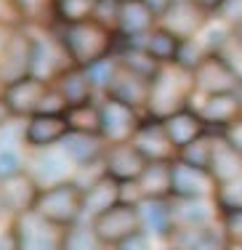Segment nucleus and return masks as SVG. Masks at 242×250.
<instances>
[{"label": "nucleus", "mask_w": 242, "mask_h": 250, "mask_svg": "<svg viewBox=\"0 0 242 250\" xmlns=\"http://www.w3.org/2000/svg\"><path fill=\"white\" fill-rule=\"evenodd\" d=\"M54 32L61 40L69 62L82 69L112 56L117 51V43H120L115 29H109L107 24H101L96 19L78 21V24H56Z\"/></svg>", "instance_id": "1"}, {"label": "nucleus", "mask_w": 242, "mask_h": 250, "mask_svg": "<svg viewBox=\"0 0 242 250\" xmlns=\"http://www.w3.org/2000/svg\"><path fill=\"white\" fill-rule=\"evenodd\" d=\"M197 96L194 75L179 64H162L149 80V101H146V117L165 120L181 109H189Z\"/></svg>", "instance_id": "2"}, {"label": "nucleus", "mask_w": 242, "mask_h": 250, "mask_svg": "<svg viewBox=\"0 0 242 250\" xmlns=\"http://www.w3.org/2000/svg\"><path fill=\"white\" fill-rule=\"evenodd\" d=\"M32 213L56 229L75 226L82 221V184L78 178H67V181L43 187Z\"/></svg>", "instance_id": "3"}, {"label": "nucleus", "mask_w": 242, "mask_h": 250, "mask_svg": "<svg viewBox=\"0 0 242 250\" xmlns=\"http://www.w3.org/2000/svg\"><path fill=\"white\" fill-rule=\"evenodd\" d=\"M32 53H35V35L29 32V27L8 29L3 51H0V91H5L14 83L32 75Z\"/></svg>", "instance_id": "4"}, {"label": "nucleus", "mask_w": 242, "mask_h": 250, "mask_svg": "<svg viewBox=\"0 0 242 250\" xmlns=\"http://www.w3.org/2000/svg\"><path fill=\"white\" fill-rule=\"evenodd\" d=\"M99 117H101V136L107 144H122V141H133L136 130L141 125V112L133 106L122 104V101L112 99V96H101L99 99Z\"/></svg>", "instance_id": "5"}, {"label": "nucleus", "mask_w": 242, "mask_h": 250, "mask_svg": "<svg viewBox=\"0 0 242 250\" xmlns=\"http://www.w3.org/2000/svg\"><path fill=\"white\" fill-rule=\"evenodd\" d=\"M213 16L205 8H200L194 0H176L160 14L157 27L168 29L170 35H176L179 40H194L202 35V29L210 24Z\"/></svg>", "instance_id": "6"}, {"label": "nucleus", "mask_w": 242, "mask_h": 250, "mask_svg": "<svg viewBox=\"0 0 242 250\" xmlns=\"http://www.w3.org/2000/svg\"><path fill=\"white\" fill-rule=\"evenodd\" d=\"M91 226H93V231H96L99 242H101L104 248H115V245H120L125 237H131L133 231L141 229L139 208L131 205V202H117V205L109 208L107 213L93 218Z\"/></svg>", "instance_id": "7"}, {"label": "nucleus", "mask_w": 242, "mask_h": 250, "mask_svg": "<svg viewBox=\"0 0 242 250\" xmlns=\"http://www.w3.org/2000/svg\"><path fill=\"white\" fill-rule=\"evenodd\" d=\"M216 189L218 187L208 170L194 168L179 157L170 163V194H173V200H213Z\"/></svg>", "instance_id": "8"}, {"label": "nucleus", "mask_w": 242, "mask_h": 250, "mask_svg": "<svg viewBox=\"0 0 242 250\" xmlns=\"http://www.w3.org/2000/svg\"><path fill=\"white\" fill-rule=\"evenodd\" d=\"M40 184L35 181V176L24 170V173L5 178L0 181V213L11 216V221L27 216V213L35 210V202L40 197Z\"/></svg>", "instance_id": "9"}, {"label": "nucleus", "mask_w": 242, "mask_h": 250, "mask_svg": "<svg viewBox=\"0 0 242 250\" xmlns=\"http://www.w3.org/2000/svg\"><path fill=\"white\" fill-rule=\"evenodd\" d=\"M67 67H72L61 40L56 38L54 29L43 35H35V53H32V77L45 83H54Z\"/></svg>", "instance_id": "10"}, {"label": "nucleus", "mask_w": 242, "mask_h": 250, "mask_svg": "<svg viewBox=\"0 0 242 250\" xmlns=\"http://www.w3.org/2000/svg\"><path fill=\"white\" fill-rule=\"evenodd\" d=\"M146 157L136 149L133 141H122V144H107L101 160V170L117 184H133L139 181L141 173L146 170Z\"/></svg>", "instance_id": "11"}, {"label": "nucleus", "mask_w": 242, "mask_h": 250, "mask_svg": "<svg viewBox=\"0 0 242 250\" xmlns=\"http://www.w3.org/2000/svg\"><path fill=\"white\" fill-rule=\"evenodd\" d=\"M136 149L146 157V163H173L179 157V149L173 146L168 130H165L162 120H155V117H144L133 136Z\"/></svg>", "instance_id": "12"}, {"label": "nucleus", "mask_w": 242, "mask_h": 250, "mask_svg": "<svg viewBox=\"0 0 242 250\" xmlns=\"http://www.w3.org/2000/svg\"><path fill=\"white\" fill-rule=\"evenodd\" d=\"M194 85L200 96H216V93H234L240 88V77L229 69L218 53H208L194 69Z\"/></svg>", "instance_id": "13"}, {"label": "nucleus", "mask_w": 242, "mask_h": 250, "mask_svg": "<svg viewBox=\"0 0 242 250\" xmlns=\"http://www.w3.org/2000/svg\"><path fill=\"white\" fill-rule=\"evenodd\" d=\"M16 231V245L19 250H61V231L56 226L45 224L43 218H38L35 213L11 221Z\"/></svg>", "instance_id": "14"}, {"label": "nucleus", "mask_w": 242, "mask_h": 250, "mask_svg": "<svg viewBox=\"0 0 242 250\" xmlns=\"http://www.w3.org/2000/svg\"><path fill=\"white\" fill-rule=\"evenodd\" d=\"M69 133L67 115H32L24 123V146L29 149H51L59 146Z\"/></svg>", "instance_id": "15"}, {"label": "nucleus", "mask_w": 242, "mask_h": 250, "mask_svg": "<svg viewBox=\"0 0 242 250\" xmlns=\"http://www.w3.org/2000/svg\"><path fill=\"white\" fill-rule=\"evenodd\" d=\"M173 231L189 229V231H202L210 229L221 221L216 200H173Z\"/></svg>", "instance_id": "16"}, {"label": "nucleus", "mask_w": 242, "mask_h": 250, "mask_svg": "<svg viewBox=\"0 0 242 250\" xmlns=\"http://www.w3.org/2000/svg\"><path fill=\"white\" fill-rule=\"evenodd\" d=\"M160 16L146 0H131V3H120V14H117V38L120 40H139L149 35L157 27Z\"/></svg>", "instance_id": "17"}, {"label": "nucleus", "mask_w": 242, "mask_h": 250, "mask_svg": "<svg viewBox=\"0 0 242 250\" xmlns=\"http://www.w3.org/2000/svg\"><path fill=\"white\" fill-rule=\"evenodd\" d=\"M51 83L45 80H38V77H24V80L14 83L11 88H5V91H0L8 101L11 112H14V117L19 120V117H24L29 120L32 115H38L40 112V104H43V96L48 93Z\"/></svg>", "instance_id": "18"}, {"label": "nucleus", "mask_w": 242, "mask_h": 250, "mask_svg": "<svg viewBox=\"0 0 242 250\" xmlns=\"http://www.w3.org/2000/svg\"><path fill=\"white\" fill-rule=\"evenodd\" d=\"M117 202H120V184L107 173L96 176L93 181H88V187H82V221L91 224Z\"/></svg>", "instance_id": "19"}, {"label": "nucleus", "mask_w": 242, "mask_h": 250, "mask_svg": "<svg viewBox=\"0 0 242 250\" xmlns=\"http://www.w3.org/2000/svg\"><path fill=\"white\" fill-rule=\"evenodd\" d=\"M136 208H139L141 229H144L152 240L168 242L170 234H173V202L160 200V197H144Z\"/></svg>", "instance_id": "20"}, {"label": "nucleus", "mask_w": 242, "mask_h": 250, "mask_svg": "<svg viewBox=\"0 0 242 250\" xmlns=\"http://www.w3.org/2000/svg\"><path fill=\"white\" fill-rule=\"evenodd\" d=\"M104 96H112L122 104L133 106V109L144 112L146 109V101H149V77L139 75V72H131L120 64L117 67V75L112 80V85L107 88Z\"/></svg>", "instance_id": "21"}, {"label": "nucleus", "mask_w": 242, "mask_h": 250, "mask_svg": "<svg viewBox=\"0 0 242 250\" xmlns=\"http://www.w3.org/2000/svg\"><path fill=\"white\" fill-rule=\"evenodd\" d=\"M59 146L67 152V157L72 160L75 168H80V170L91 168V165H101L104 152H107V141L99 133H78V130H69L67 139Z\"/></svg>", "instance_id": "22"}, {"label": "nucleus", "mask_w": 242, "mask_h": 250, "mask_svg": "<svg viewBox=\"0 0 242 250\" xmlns=\"http://www.w3.org/2000/svg\"><path fill=\"white\" fill-rule=\"evenodd\" d=\"M208 173L213 176L216 187H226V184L242 178V152L234 149L218 130L213 136V152H210Z\"/></svg>", "instance_id": "23"}, {"label": "nucleus", "mask_w": 242, "mask_h": 250, "mask_svg": "<svg viewBox=\"0 0 242 250\" xmlns=\"http://www.w3.org/2000/svg\"><path fill=\"white\" fill-rule=\"evenodd\" d=\"M200 99V104H192L194 109L202 115V120L208 123V128L223 130L226 125L240 120V99L237 91L234 93H216V96H194Z\"/></svg>", "instance_id": "24"}, {"label": "nucleus", "mask_w": 242, "mask_h": 250, "mask_svg": "<svg viewBox=\"0 0 242 250\" xmlns=\"http://www.w3.org/2000/svg\"><path fill=\"white\" fill-rule=\"evenodd\" d=\"M35 168L29 173L35 176V181L40 187H51V184H59V181H67L69 170L75 168V163L67 157V152L61 146H51V149H38V157L32 160Z\"/></svg>", "instance_id": "25"}, {"label": "nucleus", "mask_w": 242, "mask_h": 250, "mask_svg": "<svg viewBox=\"0 0 242 250\" xmlns=\"http://www.w3.org/2000/svg\"><path fill=\"white\" fill-rule=\"evenodd\" d=\"M162 123H165V130H168L170 141H173V146L179 152L210 130L208 123L202 120V115H200L194 106H189V109H181V112H176V115L165 117Z\"/></svg>", "instance_id": "26"}, {"label": "nucleus", "mask_w": 242, "mask_h": 250, "mask_svg": "<svg viewBox=\"0 0 242 250\" xmlns=\"http://www.w3.org/2000/svg\"><path fill=\"white\" fill-rule=\"evenodd\" d=\"M51 85H56L61 91V96L67 99L69 109L72 106H82V104H93L96 101V88L91 85V77L82 67H67L61 75L56 77Z\"/></svg>", "instance_id": "27"}, {"label": "nucleus", "mask_w": 242, "mask_h": 250, "mask_svg": "<svg viewBox=\"0 0 242 250\" xmlns=\"http://www.w3.org/2000/svg\"><path fill=\"white\" fill-rule=\"evenodd\" d=\"M122 43H133V45H141L157 64H176L179 59V48H181V40L176 35H170L168 29L162 27H155L149 35L139 40H122Z\"/></svg>", "instance_id": "28"}, {"label": "nucleus", "mask_w": 242, "mask_h": 250, "mask_svg": "<svg viewBox=\"0 0 242 250\" xmlns=\"http://www.w3.org/2000/svg\"><path fill=\"white\" fill-rule=\"evenodd\" d=\"M24 27H56V0H14Z\"/></svg>", "instance_id": "29"}, {"label": "nucleus", "mask_w": 242, "mask_h": 250, "mask_svg": "<svg viewBox=\"0 0 242 250\" xmlns=\"http://www.w3.org/2000/svg\"><path fill=\"white\" fill-rule=\"evenodd\" d=\"M139 187L144 197H160L170 200V163H149L139 178Z\"/></svg>", "instance_id": "30"}, {"label": "nucleus", "mask_w": 242, "mask_h": 250, "mask_svg": "<svg viewBox=\"0 0 242 250\" xmlns=\"http://www.w3.org/2000/svg\"><path fill=\"white\" fill-rule=\"evenodd\" d=\"M61 250H107L99 242L96 231L88 221H78L61 231Z\"/></svg>", "instance_id": "31"}, {"label": "nucleus", "mask_w": 242, "mask_h": 250, "mask_svg": "<svg viewBox=\"0 0 242 250\" xmlns=\"http://www.w3.org/2000/svg\"><path fill=\"white\" fill-rule=\"evenodd\" d=\"M101 0H56V24H78L96 16Z\"/></svg>", "instance_id": "32"}, {"label": "nucleus", "mask_w": 242, "mask_h": 250, "mask_svg": "<svg viewBox=\"0 0 242 250\" xmlns=\"http://www.w3.org/2000/svg\"><path fill=\"white\" fill-rule=\"evenodd\" d=\"M67 120H69V130H78V133H99V130H101L99 101L82 104V106H72V109L67 112Z\"/></svg>", "instance_id": "33"}, {"label": "nucleus", "mask_w": 242, "mask_h": 250, "mask_svg": "<svg viewBox=\"0 0 242 250\" xmlns=\"http://www.w3.org/2000/svg\"><path fill=\"white\" fill-rule=\"evenodd\" d=\"M213 136H216V133H205V136H200L197 141H192L189 146H184V149L179 152V160H184V163L194 165V168L208 170V165H210V152H213Z\"/></svg>", "instance_id": "34"}, {"label": "nucleus", "mask_w": 242, "mask_h": 250, "mask_svg": "<svg viewBox=\"0 0 242 250\" xmlns=\"http://www.w3.org/2000/svg\"><path fill=\"white\" fill-rule=\"evenodd\" d=\"M117 67H120V62H117L115 53L107 59H101V62H96V64H91V67H85V72L91 77V85L96 88V93H101V96L107 93V88L112 85V80H115V75H117Z\"/></svg>", "instance_id": "35"}, {"label": "nucleus", "mask_w": 242, "mask_h": 250, "mask_svg": "<svg viewBox=\"0 0 242 250\" xmlns=\"http://www.w3.org/2000/svg\"><path fill=\"white\" fill-rule=\"evenodd\" d=\"M205 56H208V51L202 48V43H200L197 38H194V40H181V48H179V59H176V64H179V67H184V69H189V72H194Z\"/></svg>", "instance_id": "36"}, {"label": "nucleus", "mask_w": 242, "mask_h": 250, "mask_svg": "<svg viewBox=\"0 0 242 250\" xmlns=\"http://www.w3.org/2000/svg\"><path fill=\"white\" fill-rule=\"evenodd\" d=\"M24 170H27V163L19 154V149H14V146H0V181L14 178L19 173H24Z\"/></svg>", "instance_id": "37"}, {"label": "nucleus", "mask_w": 242, "mask_h": 250, "mask_svg": "<svg viewBox=\"0 0 242 250\" xmlns=\"http://www.w3.org/2000/svg\"><path fill=\"white\" fill-rule=\"evenodd\" d=\"M216 205L218 210H242V178L216 189Z\"/></svg>", "instance_id": "38"}, {"label": "nucleus", "mask_w": 242, "mask_h": 250, "mask_svg": "<svg viewBox=\"0 0 242 250\" xmlns=\"http://www.w3.org/2000/svg\"><path fill=\"white\" fill-rule=\"evenodd\" d=\"M218 56L229 64V69H232V72L240 77V83H242V35L234 32L232 38L223 43V48L218 51Z\"/></svg>", "instance_id": "39"}, {"label": "nucleus", "mask_w": 242, "mask_h": 250, "mask_svg": "<svg viewBox=\"0 0 242 250\" xmlns=\"http://www.w3.org/2000/svg\"><path fill=\"white\" fill-rule=\"evenodd\" d=\"M221 231L229 240V245L242 248V210H221Z\"/></svg>", "instance_id": "40"}, {"label": "nucleus", "mask_w": 242, "mask_h": 250, "mask_svg": "<svg viewBox=\"0 0 242 250\" xmlns=\"http://www.w3.org/2000/svg\"><path fill=\"white\" fill-rule=\"evenodd\" d=\"M216 19H221L232 32L242 35V0H223L216 11Z\"/></svg>", "instance_id": "41"}, {"label": "nucleus", "mask_w": 242, "mask_h": 250, "mask_svg": "<svg viewBox=\"0 0 242 250\" xmlns=\"http://www.w3.org/2000/svg\"><path fill=\"white\" fill-rule=\"evenodd\" d=\"M192 250H229V240L223 237L221 224H216V226H210V229H205L202 234H200V240L194 242Z\"/></svg>", "instance_id": "42"}, {"label": "nucleus", "mask_w": 242, "mask_h": 250, "mask_svg": "<svg viewBox=\"0 0 242 250\" xmlns=\"http://www.w3.org/2000/svg\"><path fill=\"white\" fill-rule=\"evenodd\" d=\"M112 250H155V240H152L144 229H139V231H133L131 237H125L120 245H115Z\"/></svg>", "instance_id": "43"}, {"label": "nucleus", "mask_w": 242, "mask_h": 250, "mask_svg": "<svg viewBox=\"0 0 242 250\" xmlns=\"http://www.w3.org/2000/svg\"><path fill=\"white\" fill-rule=\"evenodd\" d=\"M117 14H120V0H101L93 19L101 21V24H107L109 29H115L117 27Z\"/></svg>", "instance_id": "44"}, {"label": "nucleus", "mask_w": 242, "mask_h": 250, "mask_svg": "<svg viewBox=\"0 0 242 250\" xmlns=\"http://www.w3.org/2000/svg\"><path fill=\"white\" fill-rule=\"evenodd\" d=\"M14 27H24L14 0H0V29H14Z\"/></svg>", "instance_id": "45"}, {"label": "nucleus", "mask_w": 242, "mask_h": 250, "mask_svg": "<svg viewBox=\"0 0 242 250\" xmlns=\"http://www.w3.org/2000/svg\"><path fill=\"white\" fill-rule=\"evenodd\" d=\"M218 133H221L237 152H242V117H240V120H234L232 125H226L223 130H218Z\"/></svg>", "instance_id": "46"}, {"label": "nucleus", "mask_w": 242, "mask_h": 250, "mask_svg": "<svg viewBox=\"0 0 242 250\" xmlns=\"http://www.w3.org/2000/svg\"><path fill=\"white\" fill-rule=\"evenodd\" d=\"M0 250H19V245H16V231H14V226H8V229L0 234Z\"/></svg>", "instance_id": "47"}, {"label": "nucleus", "mask_w": 242, "mask_h": 250, "mask_svg": "<svg viewBox=\"0 0 242 250\" xmlns=\"http://www.w3.org/2000/svg\"><path fill=\"white\" fill-rule=\"evenodd\" d=\"M16 117H14V112H11V106H8V101H5V96L0 93V130L5 128V125H11Z\"/></svg>", "instance_id": "48"}, {"label": "nucleus", "mask_w": 242, "mask_h": 250, "mask_svg": "<svg viewBox=\"0 0 242 250\" xmlns=\"http://www.w3.org/2000/svg\"><path fill=\"white\" fill-rule=\"evenodd\" d=\"M194 3H197L200 8H205L210 16H216V11L221 8V3H223V0H194Z\"/></svg>", "instance_id": "49"}, {"label": "nucleus", "mask_w": 242, "mask_h": 250, "mask_svg": "<svg viewBox=\"0 0 242 250\" xmlns=\"http://www.w3.org/2000/svg\"><path fill=\"white\" fill-rule=\"evenodd\" d=\"M5 35H8V29H0V51H3V43H5Z\"/></svg>", "instance_id": "50"}, {"label": "nucleus", "mask_w": 242, "mask_h": 250, "mask_svg": "<svg viewBox=\"0 0 242 250\" xmlns=\"http://www.w3.org/2000/svg\"><path fill=\"white\" fill-rule=\"evenodd\" d=\"M237 99H240V117H242V83H240V88H237Z\"/></svg>", "instance_id": "51"}, {"label": "nucleus", "mask_w": 242, "mask_h": 250, "mask_svg": "<svg viewBox=\"0 0 242 250\" xmlns=\"http://www.w3.org/2000/svg\"><path fill=\"white\" fill-rule=\"evenodd\" d=\"M229 250H242L240 245H229Z\"/></svg>", "instance_id": "52"}, {"label": "nucleus", "mask_w": 242, "mask_h": 250, "mask_svg": "<svg viewBox=\"0 0 242 250\" xmlns=\"http://www.w3.org/2000/svg\"><path fill=\"white\" fill-rule=\"evenodd\" d=\"M120 3H131V0H120Z\"/></svg>", "instance_id": "53"}]
</instances>
